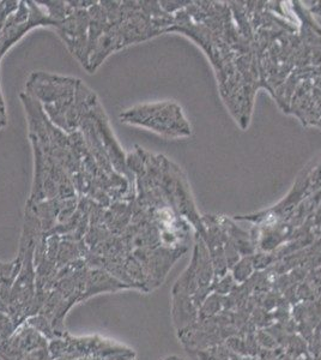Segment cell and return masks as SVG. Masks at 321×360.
Instances as JSON below:
<instances>
[{
    "instance_id": "obj_1",
    "label": "cell",
    "mask_w": 321,
    "mask_h": 360,
    "mask_svg": "<svg viewBox=\"0 0 321 360\" xmlns=\"http://www.w3.org/2000/svg\"><path fill=\"white\" fill-rule=\"evenodd\" d=\"M121 122L149 129L165 137H182L191 133L181 108L173 102L143 103L121 112Z\"/></svg>"
},
{
    "instance_id": "obj_2",
    "label": "cell",
    "mask_w": 321,
    "mask_h": 360,
    "mask_svg": "<svg viewBox=\"0 0 321 360\" xmlns=\"http://www.w3.org/2000/svg\"><path fill=\"white\" fill-rule=\"evenodd\" d=\"M7 124V117H6V107H5L4 99L0 97V129L5 127Z\"/></svg>"
}]
</instances>
